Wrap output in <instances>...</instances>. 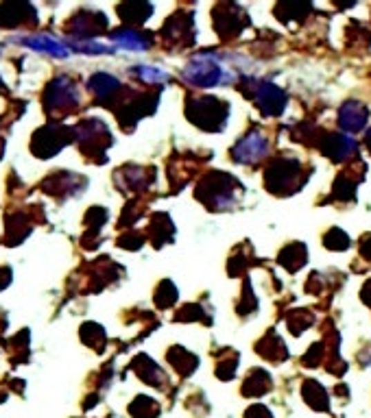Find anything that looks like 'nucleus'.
Wrapping results in <instances>:
<instances>
[{
  "label": "nucleus",
  "mask_w": 371,
  "mask_h": 418,
  "mask_svg": "<svg viewBox=\"0 0 371 418\" xmlns=\"http://www.w3.org/2000/svg\"><path fill=\"white\" fill-rule=\"evenodd\" d=\"M182 74L188 86L203 88V90L216 88V86H221V83L236 81V70L227 68L223 57H218V54H212V52H203V54H197V57H192L186 63Z\"/></svg>",
  "instance_id": "nucleus-1"
},
{
  "label": "nucleus",
  "mask_w": 371,
  "mask_h": 418,
  "mask_svg": "<svg viewBox=\"0 0 371 418\" xmlns=\"http://www.w3.org/2000/svg\"><path fill=\"white\" fill-rule=\"evenodd\" d=\"M186 114L192 120V124H197V127L205 131H221L229 116V107L223 101L205 96V99L192 101L186 109Z\"/></svg>",
  "instance_id": "nucleus-2"
},
{
  "label": "nucleus",
  "mask_w": 371,
  "mask_h": 418,
  "mask_svg": "<svg viewBox=\"0 0 371 418\" xmlns=\"http://www.w3.org/2000/svg\"><path fill=\"white\" fill-rule=\"evenodd\" d=\"M301 163L293 159L273 161L267 170V186L276 194H291L297 186H301Z\"/></svg>",
  "instance_id": "nucleus-3"
},
{
  "label": "nucleus",
  "mask_w": 371,
  "mask_h": 418,
  "mask_svg": "<svg viewBox=\"0 0 371 418\" xmlns=\"http://www.w3.org/2000/svg\"><path fill=\"white\" fill-rule=\"evenodd\" d=\"M79 103V92L77 86L68 77H57L44 92V105L50 114L55 111H70Z\"/></svg>",
  "instance_id": "nucleus-4"
},
{
  "label": "nucleus",
  "mask_w": 371,
  "mask_h": 418,
  "mask_svg": "<svg viewBox=\"0 0 371 418\" xmlns=\"http://www.w3.org/2000/svg\"><path fill=\"white\" fill-rule=\"evenodd\" d=\"M68 139H70V129L64 127V124H48L33 135L31 148L37 157L46 159L53 157L55 152H59L68 144Z\"/></svg>",
  "instance_id": "nucleus-5"
},
{
  "label": "nucleus",
  "mask_w": 371,
  "mask_h": 418,
  "mask_svg": "<svg viewBox=\"0 0 371 418\" xmlns=\"http://www.w3.org/2000/svg\"><path fill=\"white\" fill-rule=\"evenodd\" d=\"M269 152V139L265 133L260 131H249L240 142L234 146L231 155H234V161L238 163H258L260 159H265Z\"/></svg>",
  "instance_id": "nucleus-6"
},
{
  "label": "nucleus",
  "mask_w": 371,
  "mask_h": 418,
  "mask_svg": "<svg viewBox=\"0 0 371 418\" xmlns=\"http://www.w3.org/2000/svg\"><path fill=\"white\" fill-rule=\"evenodd\" d=\"M254 86L256 88L251 90V99L256 101L258 109L263 111L265 116H280L286 109V94L278 86L267 81H258Z\"/></svg>",
  "instance_id": "nucleus-7"
},
{
  "label": "nucleus",
  "mask_w": 371,
  "mask_h": 418,
  "mask_svg": "<svg viewBox=\"0 0 371 418\" xmlns=\"http://www.w3.org/2000/svg\"><path fill=\"white\" fill-rule=\"evenodd\" d=\"M77 131L79 144L86 152H103V148L109 146V131L101 120H86Z\"/></svg>",
  "instance_id": "nucleus-8"
},
{
  "label": "nucleus",
  "mask_w": 371,
  "mask_h": 418,
  "mask_svg": "<svg viewBox=\"0 0 371 418\" xmlns=\"http://www.w3.org/2000/svg\"><path fill=\"white\" fill-rule=\"evenodd\" d=\"M37 16L29 3H3L0 5V26L3 29H16L20 24H35Z\"/></svg>",
  "instance_id": "nucleus-9"
},
{
  "label": "nucleus",
  "mask_w": 371,
  "mask_h": 418,
  "mask_svg": "<svg viewBox=\"0 0 371 418\" xmlns=\"http://www.w3.org/2000/svg\"><path fill=\"white\" fill-rule=\"evenodd\" d=\"M203 183L210 186V192L214 190V194H210V199L205 201L210 207H214V209H227V207L234 205L231 186H236V181H234V179H227L223 172H214L210 179H205Z\"/></svg>",
  "instance_id": "nucleus-10"
},
{
  "label": "nucleus",
  "mask_w": 371,
  "mask_h": 418,
  "mask_svg": "<svg viewBox=\"0 0 371 418\" xmlns=\"http://www.w3.org/2000/svg\"><path fill=\"white\" fill-rule=\"evenodd\" d=\"M367 120H369V109L363 103H345L339 111V124L341 129L348 133L363 131Z\"/></svg>",
  "instance_id": "nucleus-11"
},
{
  "label": "nucleus",
  "mask_w": 371,
  "mask_h": 418,
  "mask_svg": "<svg viewBox=\"0 0 371 418\" xmlns=\"http://www.w3.org/2000/svg\"><path fill=\"white\" fill-rule=\"evenodd\" d=\"M18 41H20L22 46H26V48H33V50H39V52L53 54V57H68V54H70V46L64 44V41H59V39L50 37V35L20 37Z\"/></svg>",
  "instance_id": "nucleus-12"
},
{
  "label": "nucleus",
  "mask_w": 371,
  "mask_h": 418,
  "mask_svg": "<svg viewBox=\"0 0 371 418\" xmlns=\"http://www.w3.org/2000/svg\"><path fill=\"white\" fill-rule=\"evenodd\" d=\"M321 148L325 155L334 161H343L356 155V142L350 135H327V139H323Z\"/></svg>",
  "instance_id": "nucleus-13"
},
{
  "label": "nucleus",
  "mask_w": 371,
  "mask_h": 418,
  "mask_svg": "<svg viewBox=\"0 0 371 418\" xmlns=\"http://www.w3.org/2000/svg\"><path fill=\"white\" fill-rule=\"evenodd\" d=\"M112 39H114L116 46L127 48V50H146L151 44H153V39H151L149 33H140V31H135V29L114 31Z\"/></svg>",
  "instance_id": "nucleus-14"
},
{
  "label": "nucleus",
  "mask_w": 371,
  "mask_h": 418,
  "mask_svg": "<svg viewBox=\"0 0 371 418\" xmlns=\"http://www.w3.org/2000/svg\"><path fill=\"white\" fill-rule=\"evenodd\" d=\"M90 16H86V13H79V16L75 18L73 22V29L77 33V37H92L96 33H101L105 26H107V20L103 13H94L92 20H88Z\"/></svg>",
  "instance_id": "nucleus-15"
},
{
  "label": "nucleus",
  "mask_w": 371,
  "mask_h": 418,
  "mask_svg": "<svg viewBox=\"0 0 371 418\" xmlns=\"http://www.w3.org/2000/svg\"><path fill=\"white\" fill-rule=\"evenodd\" d=\"M88 88L99 96L101 101H107L112 99V96L120 90V81L109 77V74H94L88 83Z\"/></svg>",
  "instance_id": "nucleus-16"
},
{
  "label": "nucleus",
  "mask_w": 371,
  "mask_h": 418,
  "mask_svg": "<svg viewBox=\"0 0 371 418\" xmlns=\"http://www.w3.org/2000/svg\"><path fill=\"white\" fill-rule=\"evenodd\" d=\"M169 361H171V364H173L177 370H180L182 375H190L192 370L197 368V364H199L197 357L192 355V353H188L186 348H182V346H175V348H173V351L169 353Z\"/></svg>",
  "instance_id": "nucleus-17"
},
{
  "label": "nucleus",
  "mask_w": 371,
  "mask_h": 418,
  "mask_svg": "<svg viewBox=\"0 0 371 418\" xmlns=\"http://www.w3.org/2000/svg\"><path fill=\"white\" fill-rule=\"evenodd\" d=\"M118 13L122 16L125 22H131V24H142L151 13H153V7L151 5H142V3H129V5H120L118 7Z\"/></svg>",
  "instance_id": "nucleus-18"
},
{
  "label": "nucleus",
  "mask_w": 371,
  "mask_h": 418,
  "mask_svg": "<svg viewBox=\"0 0 371 418\" xmlns=\"http://www.w3.org/2000/svg\"><path fill=\"white\" fill-rule=\"evenodd\" d=\"M304 261H306V248H304V244H293V246L284 248L282 253H280V263H284V266L291 270V272L304 266Z\"/></svg>",
  "instance_id": "nucleus-19"
},
{
  "label": "nucleus",
  "mask_w": 371,
  "mask_h": 418,
  "mask_svg": "<svg viewBox=\"0 0 371 418\" xmlns=\"http://www.w3.org/2000/svg\"><path fill=\"white\" fill-rule=\"evenodd\" d=\"M269 388H271V386H269V375H267L265 370H254L251 377L247 379V384H245V388H242V392L249 395V397H260L263 392H267Z\"/></svg>",
  "instance_id": "nucleus-20"
},
{
  "label": "nucleus",
  "mask_w": 371,
  "mask_h": 418,
  "mask_svg": "<svg viewBox=\"0 0 371 418\" xmlns=\"http://www.w3.org/2000/svg\"><path fill=\"white\" fill-rule=\"evenodd\" d=\"M304 397L310 403L312 408H319V410H327V397H325V390L317 384V381H306L304 386Z\"/></svg>",
  "instance_id": "nucleus-21"
},
{
  "label": "nucleus",
  "mask_w": 371,
  "mask_h": 418,
  "mask_svg": "<svg viewBox=\"0 0 371 418\" xmlns=\"http://www.w3.org/2000/svg\"><path fill=\"white\" fill-rule=\"evenodd\" d=\"M131 74H135L140 81L144 83H167L169 74L164 72L162 68H153V66H138V68H131Z\"/></svg>",
  "instance_id": "nucleus-22"
},
{
  "label": "nucleus",
  "mask_w": 371,
  "mask_h": 418,
  "mask_svg": "<svg viewBox=\"0 0 371 418\" xmlns=\"http://www.w3.org/2000/svg\"><path fill=\"white\" fill-rule=\"evenodd\" d=\"M68 46H70V50H79V52H86V54H109V52H114V48H109L105 44H99V41H86V39L73 41V44H68Z\"/></svg>",
  "instance_id": "nucleus-23"
},
{
  "label": "nucleus",
  "mask_w": 371,
  "mask_h": 418,
  "mask_svg": "<svg viewBox=\"0 0 371 418\" xmlns=\"http://www.w3.org/2000/svg\"><path fill=\"white\" fill-rule=\"evenodd\" d=\"M323 242H325V246L327 248H334V250H345L348 248V244H350V238L345 233H343L341 229H332L330 231L325 238H323Z\"/></svg>",
  "instance_id": "nucleus-24"
},
{
  "label": "nucleus",
  "mask_w": 371,
  "mask_h": 418,
  "mask_svg": "<svg viewBox=\"0 0 371 418\" xmlns=\"http://www.w3.org/2000/svg\"><path fill=\"white\" fill-rule=\"evenodd\" d=\"M175 301H177V290L173 288V283H169V292H164V286L158 288V305L160 308H171Z\"/></svg>",
  "instance_id": "nucleus-25"
},
{
  "label": "nucleus",
  "mask_w": 371,
  "mask_h": 418,
  "mask_svg": "<svg viewBox=\"0 0 371 418\" xmlns=\"http://www.w3.org/2000/svg\"><path fill=\"white\" fill-rule=\"evenodd\" d=\"M26 227H29V225H26ZM26 227L22 229L20 235H9V244H11V246H18V244H20V238L24 240V235H29V233H31V229H26ZM11 229H13V231H18L16 218H9V229H7V231H11Z\"/></svg>",
  "instance_id": "nucleus-26"
},
{
  "label": "nucleus",
  "mask_w": 371,
  "mask_h": 418,
  "mask_svg": "<svg viewBox=\"0 0 371 418\" xmlns=\"http://www.w3.org/2000/svg\"><path fill=\"white\" fill-rule=\"evenodd\" d=\"M247 418H271L269 410H265L263 406H254L249 410V414H247Z\"/></svg>",
  "instance_id": "nucleus-27"
},
{
  "label": "nucleus",
  "mask_w": 371,
  "mask_h": 418,
  "mask_svg": "<svg viewBox=\"0 0 371 418\" xmlns=\"http://www.w3.org/2000/svg\"><path fill=\"white\" fill-rule=\"evenodd\" d=\"M11 283V270L9 268H0V290L7 288Z\"/></svg>",
  "instance_id": "nucleus-28"
},
{
  "label": "nucleus",
  "mask_w": 371,
  "mask_h": 418,
  "mask_svg": "<svg viewBox=\"0 0 371 418\" xmlns=\"http://www.w3.org/2000/svg\"><path fill=\"white\" fill-rule=\"evenodd\" d=\"M363 255H365V257H371V235L363 240Z\"/></svg>",
  "instance_id": "nucleus-29"
},
{
  "label": "nucleus",
  "mask_w": 371,
  "mask_h": 418,
  "mask_svg": "<svg viewBox=\"0 0 371 418\" xmlns=\"http://www.w3.org/2000/svg\"><path fill=\"white\" fill-rule=\"evenodd\" d=\"M363 299H365V303H369L371 305V281L365 286V290H363Z\"/></svg>",
  "instance_id": "nucleus-30"
},
{
  "label": "nucleus",
  "mask_w": 371,
  "mask_h": 418,
  "mask_svg": "<svg viewBox=\"0 0 371 418\" xmlns=\"http://www.w3.org/2000/svg\"><path fill=\"white\" fill-rule=\"evenodd\" d=\"M367 148L371 150V129L367 131Z\"/></svg>",
  "instance_id": "nucleus-31"
},
{
  "label": "nucleus",
  "mask_w": 371,
  "mask_h": 418,
  "mask_svg": "<svg viewBox=\"0 0 371 418\" xmlns=\"http://www.w3.org/2000/svg\"><path fill=\"white\" fill-rule=\"evenodd\" d=\"M0 88H3V79H0Z\"/></svg>",
  "instance_id": "nucleus-32"
}]
</instances>
